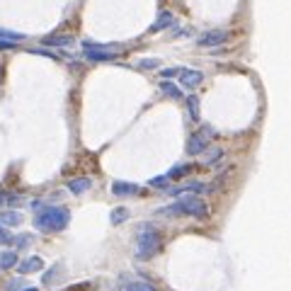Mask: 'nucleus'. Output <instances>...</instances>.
<instances>
[{
    "label": "nucleus",
    "mask_w": 291,
    "mask_h": 291,
    "mask_svg": "<svg viewBox=\"0 0 291 291\" xmlns=\"http://www.w3.org/2000/svg\"><path fill=\"white\" fill-rule=\"evenodd\" d=\"M71 223V211L64 206H46V209L36 211L34 216V228L41 233H56V231H64Z\"/></svg>",
    "instance_id": "1"
},
{
    "label": "nucleus",
    "mask_w": 291,
    "mask_h": 291,
    "mask_svg": "<svg viewBox=\"0 0 291 291\" xmlns=\"http://www.w3.org/2000/svg\"><path fill=\"white\" fill-rule=\"evenodd\" d=\"M160 214L165 216H194V218H204L206 216V204L194 197V194H187V197H180L177 201H173L170 206H165Z\"/></svg>",
    "instance_id": "2"
},
{
    "label": "nucleus",
    "mask_w": 291,
    "mask_h": 291,
    "mask_svg": "<svg viewBox=\"0 0 291 291\" xmlns=\"http://www.w3.org/2000/svg\"><path fill=\"white\" fill-rule=\"evenodd\" d=\"M160 250V236L151 223H143L136 236V260H151Z\"/></svg>",
    "instance_id": "3"
},
{
    "label": "nucleus",
    "mask_w": 291,
    "mask_h": 291,
    "mask_svg": "<svg viewBox=\"0 0 291 291\" xmlns=\"http://www.w3.org/2000/svg\"><path fill=\"white\" fill-rule=\"evenodd\" d=\"M119 44H95V41H82V56L88 61H112L119 56Z\"/></svg>",
    "instance_id": "4"
},
{
    "label": "nucleus",
    "mask_w": 291,
    "mask_h": 291,
    "mask_svg": "<svg viewBox=\"0 0 291 291\" xmlns=\"http://www.w3.org/2000/svg\"><path fill=\"white\" fill-rule=\"evenodd\" d=\"M214 136V129L209 124H204L201 131H194V136L190 138V143H187V153L190 155H199L201 151H206V146H209V138Z\"/></svg>",
    "instance_id": "5"
},
{
    "label": "nucleus",
    "mask_w": 291,
    "mask_h": 291,
    "mask_svg": "<svg viewBox=\"0 0 291 291\" xmlns=\"http://www.w3.org/2000/svg\"><path fill=\"white\" fill-rule=\"evenodd\" d=\"M228 41V32L223 29H214V32H206V34H201L197 39V44L199 46H221Z\"/></svg>",
    "instance_id": "6"
},
{
    "label": "nucleus",
    "mask_w": 291,
    "mask_h": 291,
    "mask_svg": "<svg viewBox=\"0 0 291 291\" xmlns=\"http://www.w3.org/2000/svg\"><path fill=\"white\" fill-rule=\"evenodd\" d=\"M180 82L187 88V90H197L201 82H204V73L201 71H187V68H182L180 71Z\"/></svg>",
    "instance_id": "7"
},
{
    "label": "nucleus",
    "mask_w": 291,
    "mask_h": 291,
    "mask_svg": "<svg viewBox=\"0 0 291 291\" xmlns=\"http://www.w3.org/2000/svg\"><path fill=\"white\" fill-rule=\"evenodd\" d=\"M112 194H114V197H134V194H138V184L124 182V180H114L112 182Z\"/></svg>",
    "instance_id": "8"
},
{
    "label": "nucleus",
    "mask_w": 291,
    "mask_h": 291,
    "mask_svg": "<svg viewBox=\"0 0 291 291\" xmlns=\"http://www.w3.org/2000/svg\"><path fill=\"white\" fill-rule=\"evenodd\" d=\"M15 267H17L19 274H32V272L44 269V260H41L39 255H32V257H27V260H22L19 264H15Z\"/></svg>",
    "instance_id": "9"
},
{
    "label": "nucleus",
    "mask_w": 291,
    "mask_h": 291,
    "mask_svg": "<svg viewBox=\"0 0 291 291\" xmlns=\"http://www.w3.org/2000/svg\"><path fill=\"white\" fill-rule=\"evenodd\" d=\"M90 187H92L90 177H75V180L68 182V190H71L73 194H85Z\"/></svg>",
    "instance_id": "10"
},
{
    "label": "nucleus",
    "mask_w": 291,
    "mask_h": 291,
    "mask_svg": "<svg viewBox=\"0 0 291 291\" xmlns=\"http://www.w3.org/2000/svg\"><path fill=\"white\" fill-rule=\"evenodd\" d=\"M173 19L175 17L170 15V12H160V15H158V19L151 25V29H148V32H151V34H155V32H160V29L170 27V25H173Z\"/></svg>",
    "instance_id": "11"
},
{
    "label": "nucleus",
    "mask_w": 291,
    "mask_h": 291,
    "mask_svg": "<svg viewBox=\"0 0 291 291\" xmlns=\"http://www.w3.org/2000/svg\"><path fill=\"white\" fill-rule=\"evenodd\" d=\"M22 214L19 211H0V226H19Z\"/></svg>",
    "instance_id": "12"
},
{
    "label": "nucleus",
    "mask_w": 291,
    "mask_h": 291,
    "mask_svg": "<svg viewBox=\"0 0 291 291\" xmlns=\"http://www.w3.org/2000/svg\"><path fill=\"white\" fill-rule=\"evenodd\" d=\"M44 44L46 46H71L73 44V36H64V34H51V36H46L44 39Z\"/></svg>",
    "instance_id": "13"
},
{
    "label": "nucleus",
    "mask_w": 291,
    "mask_h": 291,
    "mask_svg": "<svg viewBox=\"0 0 291 291\" xmlns=\"http://www.w3.org/2000/svg\"><path fill=\"white\" fill-rule=\"evenodd\" d=\"M15 264H17V253H12V250L0 253V269H10V267H15Z\"/></svg>",
    "instance_id": "14"
},
{
    "label": "nucleus",
    "mask_w": 291,
    "mask_h": 291,
    "mask_svg": "<svg viewBox=\"0 0 291 291\" xmlns=\"http://www.w3.org/2000/svg\"><path fill=\"white\" fill-rule=\"evenodd\" d=\"M0 39L12 41V44H19V41L27 39V34H19V32H12V29H0Z\"/></svg>",
    "instance_id": "15"
},
{
    "label": "nucleus",
    "mask_w": 291,
    "mask_h": 291,
    "mask_svg": "<svg viewBox=\"0 0 291 291\" xmlns=\"http://www.w3.org/2000/svg\"><path fill=\"white\" fill-rule=\"evenodd\" d=\"M127 218H129V209H127V206H117V209L109 214V221H112L114 226H117V223H124Z\"/></svg>",
    "instance_id": "16"
},
{
    "label": "nucleus",
    "mask_w": 291,
    "mask_h": 291,
    "mask_svg": "<svg viewBox=\"0 0 291 291\" xmlns=\"http://www.w3.org/2000/svg\"><path fill=\"white\" fill-rule=\"evenodd\" d=\"M160 88H163V92L168 95V97H175V100H180V97H182V90L175 85V82L163 80V82H160Z\"/></svg>",
    "instance_id": "17"
},
{
    "label": "nucleus",
    "mask_w": 291,
    "mask_h": 291,
    "mask_svg": "<svg viewBox=\"0 0 291 291\" xmlns=\"http://www.w3.org/2000/svg\"><path fill=\"white\" fill-rule=\"evenodd\" d=\"M190 170H192L190 165H175L165 177H168V180H180V177H184V175H190Z\"/></svg>",
    "instance_id": "18"
},
{
    "label": "nucleus",
    "mask_w": 291,
    "mask_h": 291,
    "mask_svg": "<svg viewBox=\"0 0 291 291\" xmlns=\"http://www.w3.org/2000/svg\"><path fill=\"white\" fill-rule=\"evenodd\" d=\"M124 291H155V286H151V284H146V282H129L124 286Z\"/></svg>",
    "instance_id": "19"
},
{
    "label": "nucleus",
    "mask_w": 291,
    "mask_h": 291,
    "mask_svg": "<svg viewBox=\"0 0 291 291\" xmlns=\"http://www.w3.org/2000/svg\"><path fill=\"white\" fill-rule=\"evenodd\" d=\"M187 105H190V117L192 119H199V100L192 95V97H187Z\"/></svg>",
    "instance_id": "20"
},
{
    "label": "nucleus",
    "mask_w": 291,
    "mask_h": 291,
    "mask_svg": "<svg viewBox=\"0 0 291 291\" xmlns=\"http://www.w3.org/2000/svg\"><path fill=\"white\" fill-rule=\"evenodd\" d=\"M138 66H141V68H146V71H153V68H158V66H160V61H158V58H143V61H138Z\"/></svg>",
    "instance_id": "21"
},
{
    "label": "nucleus",
    "mask_w": 291,
    "mask_h": 291,
    "mask_svg": "<svg viewBox=\"0 0 291 291\" xmlns=\"http://www.w3.org/2000/svg\"><path fill=\"white\" fill-rule=\"evenodd\" d=\"M12 243V236H10V231L5 226H0V245H10Z\"/></svg>",
    "instance_id": "22"
},
{
    "label": "nucleus",
    "mask_w": 291,
    "mask_h": 291,
    "mask_svg": "<svg viewBox=\"0 0 291 291\" xmlns=\"http://www.w3.org/2000/svg\"><path fill=\"white\" fill-rule=\"evenodd\" d=\"M27 284H25V279H12V282H8V291H19V289H25Z\"/></svg>",
    "instance_id": "23"
},
{
    "label": "nucleus",
    "mask_w": 291,
    "mask_h": 291,
    "mask_svg": "<svg viewBox=\"0 0 291 291\" xmlns=\"http://www.w3.org/2000/svg\"><path fill=\"white\" fill-rule=\"evenodd\" d=\"M12 243L17 247H27L32 243V236H17V238H12Z\"/></svg>",
    "instance_id": "24"
},
{
    "label": "nucleus",
    "mask_w": 291,
    "mask_h": 291,
    "mask_svg": "<svg viewBox=\"0 0 291 291\" xmlns=\"http://www.w3.org/2000/svg\"><path fill=\"white\" fill-rule=\"evenodd\" d=\"M29 54H36V56H49V58H58L61 54H56V51H49V49H34V51H29Z\"/></svg>",
    "instance_id": "25"
},
{
    "label": "nucleus",
    "mask_w": 291,
    "mask_h": 291,
    "mask_svg": "<svg viewBox=\"0 0 291 291\" xmlns=\"http://www.w3.org/2000/svg\"><path fill=\"white\" fill-rule=\"evenodd\" d=\"M221 155H223V151H218V148H216V151H214V153H211L209 158L204 160V165H214L216 160H221Z\"/></svg>",
    "instance_id": "26"
},
{
    "label": "nucleus",
    "mask_w": 291,
    "mask_h": 291,
    "mask_svg": "<svg viewBox=\"0 0 291 291\" xmlns=\"http://www.w3.org/2000/svg\"><path fill=\"white\" fill-rule=\"evenodd\" d=\"M180 71H182V68H165L160 75H163L165 80H170V78H175V75H180Z\"/></svg>",
    "instance_id": "27"
},
{
    "label": "nucleus",
    "mask_w": 291,
    "mask_h": 291,
    "mask_svg": "<svg viewBox=\"0 0 291 291\" xmlns=\"http://www.w3.org/2000/svg\"><path fill=\"white\" fill-rule=\"evenodd\" d=\"M165 182H168V177H153V180H148V184L151 187H163Z\"/></svg>",
    "instance_id": "28"
},
{
    "label": "nucleus",
    "mask_w": 291,
    "mask_h": 291,
    "mask_svg": "<svg viewBox=\"0 0 291 291\" xmlns=\"http://www.w3.org/2000/svg\"><path fill=\"white\" fill-rule=\"evenodd\" d=\"M15 49V44L12 41H5V39H0V51H12Z\"/></svg>",
    "instance_id": "29"
},
{
    "label": "nucleus",
    "mask_w": 291,
    "mask_h": 291,
    "mask_svg": "<svg viewBox=\"0 0 291 291\" xmlns=\"http://www.w3.org/2000/svg\"><path fill=\"white\" fill-rule=\"evenodd\" d=\"M19 291H39L36 286H27V289H19Z\"/></svg>",
    "instance_id": "30"
},
{
    "label": "nucleus",
    "mask_w": 291,
    "mask_h": 291,
    "mask_svg": "<svg viewBox=\"0 0 291 291\" xmlns=\"http://www.w3.org/2000/svg\"><path fill=\"white\" fill-rule=\"evenodd\" d=\"M0 204H3V194H0Z\"/></svg>",
    "instance_id": "31"
}]
</instances>
